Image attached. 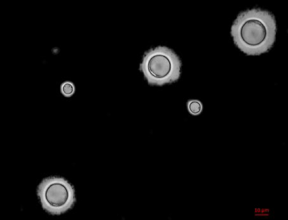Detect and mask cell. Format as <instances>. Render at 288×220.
<instances>
[{"label":"cell","instance_id":"6da1fadb","mask_svg":"<svg viewBox=\"0 0 288 220\" xmlns=\"http://www.w3.org/2000/svg\"><path fill=\"white\" fill-rule=\"evenodd\" d=\"M277 26L274 16L260 8L240 12L233 21L230 34L236 46L248 55L268 52L276 39Z\"/></svg>","mask_w":288,"mask_h":220},{"label":"cell","instance_id":"7a4b0ae2","mask_svg":"<svg viewBox=\"0 0 288 220\" xmlns=\"http://www.w3.org/2000/svg\"><path fill=\"white\" fill-rule=\"evenodd\" d=\"M181 67V60L173 49L158 45L144 52L139 70L149 85L162 86L178 80Z\"/></svg>","mask_w":288,"mask_h":220},{"label":"cell","instance_id":"3957f363","mask_svg":"<svg viewBox=\"0 0 288 220\" xmlns=\"http://www.w3.org/2000/svg\"><path fill=\"white\" fill-rule=\"evenodd\" d=\"M37 194L43 209L52 215L66 212L76 202L73 186L67 180L59 176L43 179L37 187Z\"/></svg>","mask_w":288,"mask_h":220},{"label":"cell","instance_id":"277c9868","mask_svg":"<svg viewBox=\"0 0 288 220\" xmlns=\"http://www.w3.org/2000/svg\"><path fill=\"white\" fill-rule=\"evenodd\" d=\"M187 109L189 113L192 115H198L203 110V105L198 100L191 99L187 103Z\"/></svg>","mask_w":288,"mask_h":220},{"label":"cell","instance_id":"5b68a950","mask_svg":"<svg viewBox=\"0 0 288 220\" xmlns=\"http://www.w3.org/2000/svg\"><path fill=\"white\" fill-rule=\"evenodd\" d=\"M60 90L61 93L64 96L70 97L75 93L76 88L72 82L66 81L61 84Z\"/></svg>","mask_w":288,"mask_h":220}]
</instances>
